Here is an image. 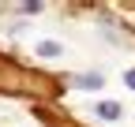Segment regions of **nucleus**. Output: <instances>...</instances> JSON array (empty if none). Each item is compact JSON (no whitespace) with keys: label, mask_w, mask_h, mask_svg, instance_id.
<instances>
[{"label":"nucleus","mask_w":135,"mask_h":127,"mask_svg":"<svg viewBox=\"0 0 135 127\" xmlns=\"http://www.w3.org/2000/svg\"><path fill=\"white\" fill-rule=\"evenodd\" d=\"M45 4H41V0H26V4H15V11H19V15H38Z\"/></svg>","instance_id":"4"},{"label":"nucleus","mask_w":135,"mask_h":127,"mask_svg":"<svg viewBox=\"0 0 135 127\" xmlns=\"http://www.w3.org/2000/svg\"><path fill=\"white\" fill-rule=\"evenodd\" d=\"M75 86H83V90H101V86H105V75L86 71V75H79V78H75Z\"/></svg>","instance_id":"3"},{"label":"nucleus","mask_w":135,"mask_h":127,"mask_svg":"<svg viewBox=\"0 0 135 127\" xmlns=\"http://www.w3.org/2000/svg\"><path fill=\"white\" fill-rule=\"evenodd\" d=\"M34 52L45 56V60H56V56H64V45H60V41H38V45H34Z\"/></svg>","instance_id":"2"},{"label":"nucleus","mask_w":135,"mask_h":127,"mask_svg":"<svg viewBox=\"0 0 135 127\" xmlns=\"http://www.w3.org/2000/svg\"><path fill=\"white\" fill-rule=\"evenodd\" d=\"M124 86H131V90H135V71H128V75H124Z\"/></svg>","instance_id":"5"},{"label":"nucleus","mask_w":135,"mask_h":127,"mask_svg":"<svg viewBox=\"0 0 135 127\" xmlns=\"http://www.w3.org/2000/svg\"><path fill=\"white\" fill-rule=\"evenodd\" d=\"M94 116H101V120H120V116H124V105H120V101H98V105H94Z\"/></svg>","instance_id":"1"}]
</instances>
